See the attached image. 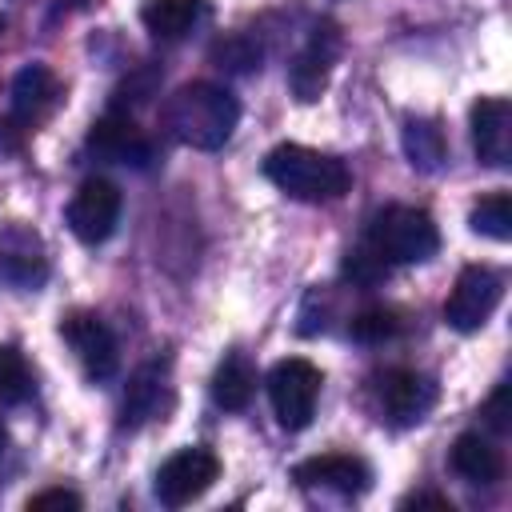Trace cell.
<instances>
[{
	"instance_id": "obj_1",
	"label": "cell",
	"mask_w": 512,
	"mask_h": 512,
	"mask_svg": "<svg viewBox=\"0 0 512 512\" xmlns=\"http://www.w3.org/2000/svg\"><path fill=\"white\" fill-rule=\"evenodd\" d=\"M236 120H240V104L228 88L220 84H208V80H192V84H180L164 112H160V124L164 132L184 144V148H196V152H216L232 140L236 132Z\"/></svg>"
},
{
	"instance_id": "obj_2",
	"label": "cell",
	"mask_w": 512,
	"mask_h": 512,
	"mask_svg": "<svg viewBox=\"0 0 512 512\" xmlns=\"http://www.w3.org/2000/svg\"><path fill=\"white\" fill-rule=\"evenodd\" d=\"M264 176L284 196L304 204H332L352 188V172L340 156H328L304 144H276L264 156Z\"/></svg>"
},
{
	"instance_id": "obj_3",
	"label": "cell",
	"mask_w": 512,
	"mask_h": 512,
	"mask_svg": "<svg viewBox=\"0 0 512 512\" xmlns=\"http://www.w3.org/2000/svg\"><path fill=\"white\" fill-rule=\"evenodd\" d=\"M364 244L384 260V264H424L440 248V232L424 208L408 204H388L384 212L372 216Z\"/></svg>"
},
{
	"instance_id": "obj_4",
	"label": "cell",
	"mask_w": 512,
	"mask_h": 512,
	"mask_svg": "<svg viewBox=\"0 0 512 512\" xmlns=\"http://www.w3.org/2000/svg\"><path fill=\"white\" fill-rule=\"evenodd\" d=\"M316 396H320V368L308 364L304 356H288L272 364L268 372V400L280 420V428L300 432L316 416Z\"/></svg>"
},
{
	"instance_id": "obj_5",
	"label": "cell",
	"mask_w": 512,
	"mask_h": 512,
	"mask_svg": "<svg viewBox=\"0 0 512 512\" xmlns=\"http://www.w3.org/2000/svg\"><path fill=\"white\" fill-rule=\"evenodd\" d=\"M500 296H504V276H500L496 268H488V264H468V268H460V276H456V284H452V292H448V300H444V320H448V328H456V332H476V328H484L488 316L496 312Z\"/></svg>"
},
{
	"instance_id": "obj_6",
	"label": "cell",
	"mask_w": 512,
	"mask_h": 512,
	"mask_svg": "<svg viewBox=\"0 0 512 512\" xmlns=\"http://www.w3.org/2000/svg\"><path fill=\"white\" fill-rule=\"evenodd\" d=\"M216 476H220V460L212 448H180L156 468L152 492L164 508H184L200 500L216 484Z\"/></svg>"
},
{
	"instance_id": "obj_7",
	"label": "cell",
	"mask_w": 512,
	"mask_h": 512,
	"mask_svg": "<svg viewBox=\"0 0 512 512\" xmlns=\"http://www.w3.org/2000/svg\"><path fill=\"white\" fill-rule=\"evenodd\" d=\"M120 188L104 176H92L68 200V228L80 244H104L120 224Z\"/></svg>"
},
{
	"instance_id": "obj_8",
	"label": "cell",
	"mask_w": 512,
	"mask_h": 512,
	"mask_svg": "<svg viewBox=\"0 0 512 512\" xmlns=\"http://www.w3.org/2000/svg\"><path fill=\"white\" fill-rule=\"evenodd\" d=\"M60 336L68 340V348L76 352L80 368L88 380H108L116 376V364H120V344L112 336V328L92 316V312H76L60 324Z\"/></svg>"
},
{
	"instance_id": "obj_9",
	"label": "cell",
	"mask_w": 512,
	"mask_h": 512,
	"mask_svg": "<svg viewBox=\"0 0 512 512\" xmlns=\"http://www.w3.org/2000/svg\"><path fill=\"white\" fill-rule=\"evenodd\" d=\"M88 152L96 160L108 164H124V168H148L152 160V140L144 136V128H136V120L108 112L88 128Z\"/></svg>"
},
{
	"instance_id": "obj_10",
	"label": "cell",
	"mask_w": 512,
	"mask_h": 512,
	"mask_svg": "<svg viewBox=\"0 0 512 512\" xmlns=\"http://www.w3.org/2000/svg\"><path fill=\"white\" fill-rule=\"evenodd\" d=\"M380 392V408L388 412L392 424H420L432 404H436V384L432 376L416 372V368H392L376 380Z\"/></svg>"
},
{
	"instance_id": "obj_11",
	"label": "cell",
	"mask_w": 512,
	"mask_h": 512,
	"mask_svg": "<svg viewBox=\"0 0 512 512\" xmlns=\"http://www.w3.org/2000/svg\"><path fill=\"white\" fill-rule=\"evenodd\" d=\"M336 56H340V32H336V24L324 20V24L312 28L308 44L296 52V60H292V68H288V84H292L296 100L308 104V100H316V96L324 92Z\"/></svg>"
},
{
	"instance_id": "obj_12",
	"label": "cell",
	"mask_w": 512,
	"mask_h": 512,
	"mask_svg": "<svg viewBox=\"0 0 512 512\" xmlns=\"http://www.w3.org/2000/svg\"><path fill=\"white\" fill-rule=\"evenodd\" d=\"M472 148L488 168H504L512 160V104L504 96H484L472 104Z\"/></svg>"
},
{
	"instance_id": "obj_13",
	"label": "cell",
	"mask_w": 512,
	"mask_h": 512,
	"mask_svg": "<svg viewBox=\"0 0 512 512\" xmlns=\"http://www.w3.org/2000/svg\"><path fill=\"white\" fill-rule=\"evenodd\" d=\"M292 476L304 488H328L336 496H360L372 484V468L352 452H324V456L300 460Z\"/></svg>"
},
{
	"instance_id": "obj_14",
	"label": "cell",
	"mask_w": 512,
	"mask_h": 512,
	"mask_svg": "<svg viewBox=\"0 0 512 512\" xmlns=\"http://www.w3.org/2000/svg\"><path fill=\"white\" fill-rule=\"evenodd\" d=\"M60 104V80L44 64H24L12 80V124L36 128L44 124Z\"/></svg>"
},
{
	"instance_id": "obj_15",
	"label": "cell",
	"mask_w": 512,
	"mask_h": 512,
	"mask_svg": "<svg viewBox=\"0 0 512 512\" xmlns=\"http://www.w3.org/2000/svg\"><path fill=\"white\" fill-rule=\"evenodd\" d=\"M448 464H452V472L464 476L468 484H484V488H488V484L504 480V452H500L488 436H480V432H460V436L452 440Z\"/></svg>"
},
{
	"instance_id": "obj_16",
	"label": "cell",
	"mask_w": 512,
	"mask_h": 512,
	"mask_svg": "<svg viewBox=\"0 0 512 512\" xmlns=\"http://www.w3.org/2000/svg\"><path fill=\"white\" fill-rule=\"evenodd\" d=\"M252 392H256V368L248 364V356L232 352L220 360V368L212 372V400L216 408L224 412H240L252 404Z\"/></svg>"
},
{
	"instance_id": "obj_17",
	"label": "cell",
	"mask_w": 512,
	"mask_h": 512,
	"mask_svg": "<svg viewBox=\"0 0 512 512\" xmlns=\"http://www.w3.org/2000/svg\"><path fill=\"white\" fill-rule=\"evenodd\" d=\"M400 140H404V156H408V164L420 168V172H436V168L448 160L444 132H440V124H436L432 116H408Z\"/></svg>"
},
{
	"instance_id": "obj_18",
	"label": "cell",
	"mask_w": 512,
	"mask_h": 512,
	"mask_svg": "<svg viewBox=\"0 0 512 512\" xmlns=\"http://www.w3.org/2000/svg\"><path fill=\"white\" fill-rule=\"evenodd\" d=\"M200 20V0H148L140 8V24L156 40H184Z\"/></svg>"
},
{
	"instance_id": "obj_19",
	"label": "cell",
	"mask_w": 512,
	"mask_h": 512,
	"mask_svg": "<svg viewBox=\"0 0 512 512\" xmlns=\"http://www.w3.org/2000/svg\"><path fill=\"white\" fill-rule=\"evenodd\" d=\"M168 380V368L164 364H144L136 376H132V384H128V396H124V424L128 428H136V424H144L148 416H156V408H160V400H164V384Z\"/></svg>"
},
{
	"instance_id": "obj_20",
	"label": "cell",
	"mask_w": 512,
	"mask_h": 512,
	"mask_svg": "<svg viewBox=\"0 0 512 512\" xmlns=\"http://www.w3.org/2000/svg\"><path fill=\"white\" fill-rule=\"evenodd\" d=\"M468 224H472L476 236L508 240V236H512V196H508V192H492V196H484V200L472 208Z\"/></svg>"
},
{
	"instance_id": "obj_21",
	"label": "cell",
	"mask_w": 512,
	"mask_h": 512,
	"mask_svg": "<svg viewBox=\"0 0 512 512\" xmlns=\"http://www.w3.org/2000/svg\"><path fill=\"white\" fill-rule=\"evenodd\" d=\"M32 396V372L20 348L0 344V404H24Z\"/></svg>"
},
{
	"instance_id": "obj_22",
	"label": "cell",
	"mask_w": 512,
	"mask_h": 512,
	"mask_svg": "<svg viewBox=\"0 0 512 512\" xmlns=\"http://www.w3.org/2000/svg\"><path fill=\"white\" fill-rule=\"evenodd\" d=\"M400 332V316L392 308H364L360 316H352L348 324V336L360 340V344H384Z\"/></svg>"
},
{
	"instance_id": "obj_23",
	"label": "cell",
	"mask_w": 512,
	"mask_h": 512,
	"mask_svg": "<svg viewBox=\"0 0 512 512\" xmlns=\"http://www.w3.org/2000/svg\"><path fill=\"white\" fill-rule=\"evenodd\" d=\"M44 276H48L44 256H32V252H4V256H0V284L36 288Z\"/></svg>"
},
{
	"instance_id": "obj_24",
	"label": "cell",
	"mask_w": 512,
	"mask_h": 512,
	"mask_svg": "<svg viewBox=\"0 0 512 512\" xmlns=\"http://www.w3.org/2000/svg\"><path fill=\"white\" fill-rule=\"evenodd\" d=\"M344 272H348V280H356V284L372 288V284H380V280L388 276V264H384L368 244H360V248H352V252H348Z\"/></svg>"
},
{
	"instance_id": "obj_25",
	"label": "cell",
	"mask_w": 512,
	"mask_h": 512,
	"mask_svg": "<svg viewBox=\"0 0 512 512\" xmlns=\"http://www.w3.org/2000/svg\"><path fill=\"white\" fill-rule=\"evenodd\" d=\"M484 424L492 428V432H512V408H508V384H500L492 396H488V404H484Z\"/></svg>"
},
{
	"instance_id": "obj_26",
	"label": "cell",
	"mask_w": 512,
	"mask_h": 512,
	"mask_svg": "<svg viewBox=\"0 0 512 512\" xmlns=\"http://www.w3.org/2000/svg\"><path fill=\"white\" fill-rule=\"evenodd\" d=\"M84 500L72 492V488H44V492H36V496H28V508L32 512H40V508H80Z\"/></svg>"
},
{
	"instance_id": "obj_27",
	"label": "cell",
	"mask_w": 512,
	"mask_h": 512,
	"mask_svg": "<svg viewBox=\"0 0 512 512\" xmlns=\"http://www.w3.org/2000/svg\"><path fill=\"white\" fill-rule=\"evenodd\" d=\"M404 508H440V512H452V500L440 496V492H416L404 500Z\"/></svg>"
},
{
	"instance_id": "obj_28",
	"label": "cell",
	"mask_w": 512,
	"mask_h": 512,
	"mask_svg": "<svg viewBox=\"0 0 512 512\" xmlns=\"http://www.w3.org/2000/svg\"><path fill=\"white\" fill-rule=\"evenodd\" d=\"M0 448H4V424H0Z\"/></svg>"
},
{
	"instance_id": "obj_29",
	"label": "cell",
	"mask_w": 512,
	"mask_h": 512,
	"mask_svg": "<svg viewBox=\"0 0 512 512\" xmlns=\"http://www.w3.org/2000/svg\"><path fill=\"white\" fill-rule=\"evenodd\" d=\"M0 32H4V12H0Z\"/></svg>"
}]
</instances>
